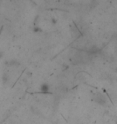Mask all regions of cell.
<instances>
[{
    "label": "cell",
    "mask_w": 117,
    "mask_h": 124,
    "mask_svg": "<svg viewBox=\"0 0 117 124\" xmlns=\"http://www.w3.org/2000/svg\"><path fill=\"white\" fill-rule=\"evenodd\" d=\"M96 101L99 104H103L106 102V98L102 95V94L99 93L98 95L96 97Z\"/></svg>",
    "instance_id": "6da1fadb"
},
{
    "label": "cell",
    "mask_w": 117,
    "mask_h": 124,
    "mask_svg": "<svg viewBox=\"0 0 117 124\" xmlns=\"http://www.w3.org/2000/svg\"><path fill=\"white\" fill-rule=\"evenodd\" d=\"M2 56H3V53H2V52H0V58H1Z\"/></svg>",
    "instance_id": "7a4b0ae2"
}]
</instances>
